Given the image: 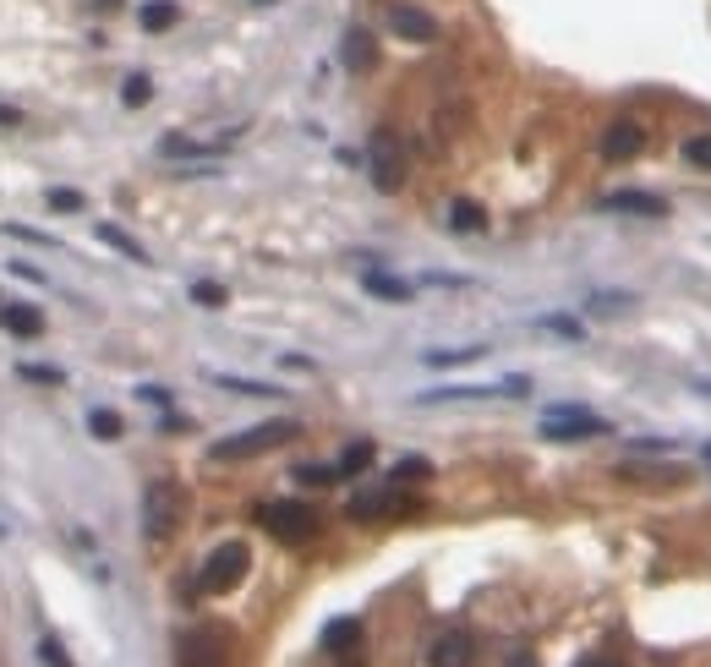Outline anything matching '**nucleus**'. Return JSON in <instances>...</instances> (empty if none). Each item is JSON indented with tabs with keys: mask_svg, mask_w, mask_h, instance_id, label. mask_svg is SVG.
Masks as SVG:
<instances>
[{
	"mask_svg": "<svg viewBox=\"0 0 711 667\" xmlns=\"http://www.w3.org/2000/svg\"><path fill=\"white\" fill-rule=\"evenodd\" d=\"M296 482H307V487H329V482H340V471H334V465H301Z\"/></svg>",
	"mask_w": 711,
	"mask_h": 667,
	"instance_id": "obj_30",
	"label": "nucleus"
},
{
	"mask_svg": "<svg viewBox=\"0 0 711 667\" xmlns=\"http://www.w3.org/2000/svg\"><path fill=\"white\" fill-rule=\"evenodd\" d=\"M542 329H553V334H564V339H580V323L575 318H542Z\"/></svg>",
	"mask_w": 711,
	"mask_h": 667,
	"instance_id": "obj_33",
	"label": "nucleus"
},
{
	"mask_svg": "<svg viewBox=\"0 0 711 667\" xmlns=\"http://www.w3.org/2000/svg\"><path fill=\"white\" fill-rule=\"evenodd\" d=\"M602 432H608V421L580 411V405H558V411L542 416V438L553 443H580V438H602Z\"/></svg>",
	"mask_w": 711,
	"mask_h": 667,
	"instance_id": "obj_6",
	"label": "nucleus"
},
{
	"mask_svg": "<svg viewBox=\"0 0 711 667\" xmlns=\"http://www.w3.org/2000/svg\"><path fill=\"white\" fill-rule=\"evenodd\" d=\"M176 525H181V487L159 476V482L143 487V536L159 542V536H170Z\"/></svg>",
	"mask_w": 711,
	"mask_h": 667,
	"instance_id": "obj_4",
	"label": "nucleus"
},
{
	"mask_svg": "<svg viewBox=\"0 0 711 667\" xmlns=\"http://www.w3.org/2000/svg\"><path fill=\"white\" fill-rule=\"evenodd\" d=\"M0 126H22V110H17V104H0Z\"/></svg>",
	"mask_w": 711,
	"mask_h": 667,
	"instance_id": "obj_35",
	"label": "nucleus"
},
{
	"mask_svg": "<svg viewBox=\"0 0 711 667\" xmlns=\"http://www.w3.org/2000/svg\"><path fill=\"white\" fill-rule=\"evenodd\" d=\"M580 667H624V662H613V657H591V662H580Z\"/></svg>",
	"mask_w": 711,
	"mask_h": 667,
	"instance_id": "obj_37",
	"label": "nucleus"
},
{
	"mask_svg": "<svg viewBox=\"0 0 711 667\" xmlns=\"http://www.w3.org/2000/svg\"><path fill=\"white\" fill-rule=\"evenodd\" d=\"M449 230H460V236H476V230H487V214H482V203H471V197H460V203H449Z\"/></svg>",
	"mask_w": 711,
	"mask_h": 667,
	"instance_id": "obj_17",
	"label": "nucleus"
},
{
	"mask_svg": "<svg viewBox=\"0 0 711 667\" xmlns=\"http://www.w3.org/2000/svg\"><path fill=\"white\" fill-rule=\"evenodd\" d=\"M389 28L400 33V39H416V44L438 39V22L427 17V11H416V6H394V11H389Z\"/></svg>",
	"mask_w": 711,
	"mask_h": 667,
	"instance_id": "obj_12",
	"label": "nucleus"
},
{
	"mask_svg": "<svg viewBox=\"0 0 711 667\" xmlns=\"http://www.w3.org/2000/svg\"><path fill=\"white\" fill-rule=\"evenodd\" d=\"M504 667H542V662H536V657H531V651H515V657H509Z\"/></svg>",
	"mask_w": 711,
	"mask_h": 667,
	"instance_id": "obj_36",
	"label": "nucleus"
},
{
	"mask_svg": "<svg viewBox=\"0 0 711 667\" xmlns=\"http://www.w3.org/2000/svg\"><path fill=\"white\" fill-rule=\"evenodd\" d=\"M258 520L268 525V536H274V542H285V547H301V542H312V536H318V509H312V503H296V498L263 503Z\"/></svg>",
	"mask_w": 711,
	"mask_h": 667,
	"instance_id": "obj_2",
	"label": "nucleus"
},
{
	"mask_svg": "<svg viewBox=\"0 0 711 667\" xmlns=\"http://www.w3.org/2000/svg\"><path fill=\"white\" fill-rule=\"evenodd\" d=\"M159 154H165V159H214V154H225V143H197V137H165V143H159Z\"/></svg>",
	"mask_w": 711,
	"mask_h": 667,
	"instance_id": "obj_15",
	"label": "nucleus"
},
{
	"mask_svg": "<svg viewBox=\"0 0 711 667\" xmlns=\"http://www.w3.org/2000/svg\"><path fill=\"white\" fill-rule=\"evenodd\" d=\"M427 662L433 667H471L476 662V640L465 629H438L433 646H427Z\"/></svg>",
	"mask_w": 711,
	"mask_h": 667,
	"instance_id": "obj_8",
	"label": "nucleus"
},
{
	"mask_svg": "<svg viewBox=\"0 0 711 667\" xmlns=\"http://www.w3.org/2000/svg\"><path fill=\"white\" fill-rule=\"evenodd\" d=\"M361 285H367V296H383V301H411V279H394V274H383V268H367L361 274Z\"/></svg>",
	"mask_w": 711,
	"mask_h": 667,
	"instance_id": "obj_14",
	"label": "nucleus"
},
{
	"mask_svg": "<svg viewBox=\"0 0 711 667\" xmlns=\"http://www.w3.org/2000/svg\"><path fill=\"white\" fill-rule=\"evenodd\" d=\"M137 400H143V405H170V389H159V383H143V389H137Z\"/></svg>",
	"mask_w": 711,
	"mask_h": 667,
	"instance_id": "obj_34",
	"label": "nucleus"
},
{
	"mask_svg": "<svg viewBox=\"0 0 711 667\" xmlns=\"http://www.w3.org/2000/svg\"><path fill=\"white\" fill-rule=\"evenodd\" d=\"M39 662H44V667H77L72 657H66L61 640H39Z\"/></svg>",
	"mask_w": 711,
	"mask_h": 667,
	"instance_id": "obj_31",
	"label": "nucleus"
},
{
	"mask_svg": "<svg viewBox=\"0 0 711 667\" xmlns=\"http://www.w3.org/2000/svg\"><path fill=\"white\" fill-rule=\"evenodd\" d=\"M367 159H372V181H378V192H400V186H405V154H400V137H394V132H372Z\"/></svg>",
	"mask_w": 711,
	"mask_h": 667,
	"instance_id": "obj_7",
	"label": "nucleus"
},
{
	"mask_svg": "<svg viewBox=\"0 0 711 667\" xmlns=\"http://www.w3.org/2000/svg\"><path fill=\"white\" fill-rule=\"evenodd\" d=\"M361 646V618H334L329 629H323V651L329 657H351Z\"/></svg>",
	"mask_w": 711,
	"mask_h": 667,
	"instance_id": "obj_13",
	"label": "nucleus"
},
{
	"mask_svg": "<svg viewBox=\"0 0 711 667\" xmlns=\"http://www.w3.org/2000/svg\"><path fill=\"white\" fill-rule=\"evenodd\" d=\"M99 6H104V11H115V6H121V0H99Z\"/></svg>",
	"mask_w": 711,
	"mask_h": 667,
	"instance_id": "obj_38",
	"label": "nucleus"
},
{
	"mask_svg": "<svg viewBox=\"0 0 711 667\" xmlns=\"http://www.w3.org/2000/svg\"><path fill=\"white\" fill-rule=\"evenodd\" d=\"M487 345H460V350H427V367H465V361H482Z\"/></svg>",
	"mask_w": 711,
	"mask_h": 667,
	"instance_id": "obj_21",
	"label": "nucleus"
},
{
	"mask_svg": "<svg viewBox=\"0 0 711 667\" xmlns=\"http://www.w3.org/2000/svg\"><path fill=\"white\" fill-rule=\"evenodd\" d=\"M17 378L22 383H44V389H55V383H66L61 367H44V361H17Z\"/></svg>",
	"mask_w": 711,
	"mask_h": 667,
	"instance_id": "obj_24",
	"label": "nucleus"
},
{
	"mask_svg": "<svg viewBox=\"0 0 711 667\" xmlns=\"http://www.w3.org/2000/svg\"><path fill=\"white\" fill-rule=\"evenodd\" d=\"M148 99H154V83H148L143 72H132V77L121 83V104H126V110H143Z\"/></svg>",
	"mask_w": 711,
	"mask_h": 667,
	"instance_id": "obj_26",
	"label": "nucleus"
},
{
	"mask_svg": "<svg viewBox=\"0 0 711 667\" xmlns=\"http://www.w3.org/2000/svg\"><path fill=\"white\" fill-rule=\"evenodd\" d=\"M88 432H93V438H99V443H115V438H121V416H115V411H104V405H93V411H88Z\"/></svg>",
	"mask_w": 711,
	"mask_h": 667,
	"instance_id": "obj_22",
	"label": "nucleus"
},
{
	"mask_svg": "<svg viewBox=\"0 0 711 667\" xmlns=\"http://www.w3.org/2000/svg\"><path fill=\"white\" fill-rule=\"evenodd\" d=\"M225 662H230L225 629H186L176 640V667H225Z\"/></svg>",
	"mask_w": 711,
	"mask_h": 667,
	"instance_id": "obj_5",
	"label": "nucleus"
},
{
	"mask_svg": "<svg viewBox=\"0 0 711 667\" xmlns=\"http://www.w3.org/2000/svg\"><path fill=\"white\" fill-rule=\"evenodd\" d=\"M247 569H252V547L247 542H219L214 553L203 558L197 591H203V596H225V591H236V585L247 580Z\"/></svg>",
	"mask_w": 711,
	"mask_h": 667,
	"instance_id": "obj_1",
	"label": "nucleus"
},
{
	"mask_svg": "<svg viewBox=\"0 0 711 667\" xmlns=\"http://www.w3.org/2000/svg\"><path fill=\"white\" fill-rule=\"evenodd\" d=\"M192 301H197V307H225V285H214V279H192Z\"/></svg>",
	"mask_w": 711,
	"mask_h": 667,
	"instance_id": "obj_29",
	"label": "nucleus"
},
{
	"mask_svg": "<svg viewBox=\"0 0 711 667\" xmlns=\"http://www.w3.org/2000/svg\"><path fill=\"white\" fill-rule=\"evenodd\" d=\"M11 241H28V247H55V236H44V230H28V225H6Z\"/></svg>",
	"mask_w": 711,
	"mask_h": 667,
	"instance_id": "obj_32",
	"label": "nucleus"
},
{
	"mask_svg": "<svg viewBox=\"0 0 711 667\" xmlns=\"http://www.w3.org/2000/svg\"><path fill=\"white\" fill-rule=\"evenodd\" d=\"M345 66H351V72H367L372 66V33H351V39H345Z\"/></svg>",
	"mask_w": 711,
	"mask_h": 667,
	"instance_id": "obj_23",
	"label": "nucleus"
},
{
	"mask_svg": "<svg viewBox=\"0 0 711 667\" xmlns=\"http://www.w3.org/2000/svg\"><path fill=\"white\" fill-rule=\"evenodd\" d=\"M176 22H181L176 0H148V6H143V28L148 33H165V28H176Z\"/></svg>",
	"mask_w": 711,
	"mask_h": 667,
	"instance_id": "obj_20",
	"label": "nucleus"
},
{
	"mask_svg": "<svg viewBox=\"0 0 711 667\" xmlns=\"http://www.w3.org/2000/svg\"><path fill=\"white\" fill-rule=\"evenodd\" d=\"M44 208H50V214H83V192H72V186H50V192H44Z\"/></svg>",
	"mask_w": 711,
	"mask_h": 667,
	"instance_id": "obj_25",
	"label": "nucleus"
},
{
	"mask_svg": "<svg viewBox=\"0 0 711 667\" xmlns=\"http://www.w3.org/2000/svg\"><path fill=\"white\" fill-rule=\"evenodd\" d=\"M0 329L17 334V339H39L44 334V312L28 307V301H6V307H0Z\"/></svg>",
	"mask_w": 711,
	"mask_h": 667,
	"instance_id": "obj_11",
	"label": "nucleus"
},
{
	"mask_svg": "<svg viewBox=\"0 0 711 667\" xmlns=\"http://www.w3.org/2000/svg\"><path fill=\"white\" fill-rule=\"evenodd\" d=\"M684 159H690L695 170H711V132H695L690 143H684Z\"/></svg>",
	"mask_w": 711,
	"mask_h": 667,
	"instance_id": "obj_28",
	"label": "nucleus"
},
{
	"mask_svg": "<svg viewBox=\"0 0 711 667\" xmlns=\"http://www.w3.org/2000/svg\"><path fill=\"white\" fill-rule=\"evenodd\" d=\"M93 236H99V241H104V247H115V252H121V257H132V263H148V252H143V247H137V241H132V236H126V230H121V225H110V219H99V225H93Z\"/></svg>",
	"mask_w": 711,
	"mask_h": 667,
	"instance_id": "obj_16",
	"label": "nucleus"
},
{
	"mask_svg": "<svg viewBox=\"0 0 711 667\" xmlns=\"http://www.w3.org/2000/svg\"><path fill=\"white\" fill-rule=\"evenodd\" d=\"M422 476H433V465H427L422 454H411V460H400V465L389 471V482H394V487H411V482H422Z\"/></svg>",
	"mask_w": 711,
	"mask_h": 667,
	"instance_id": "obj_27",
	"label": "nucleus"
},
{
	"mask_svg": "<svg viewBox=\"0 0 711 667\" xmlns=\"http://www.w3.org/2000/svg\"><path fill=\"white\" fill-rule=\"evenodd\" d=\"M602 214H646V219H662L668 203L657 192H608L602 197Z\"/></svg>",
	"mask_w": 711,
	"mask_h": 667,
	"instance_id": "obj_10",
	"label": "nucleus"
},
{
	"mask_svg": "<svg viewBox=\"0 0 711 667\" xmlns=\"http://www.w3.org/2000/svg\"><path fill=\"white\" fill-rule=\"evenodd\" d=\"M640 148H646V126L640 121H613L608 132H602V159H613V165L635 159Z\"/></svg>",
	"mask_w": 711,
	"mask_h": 667,
	"instance_id": "obj_9",
	"label": "nucleus"
},
{
	"mask_svg": "<svg viewBox=\"0 0 711 667\" xmlns=\"http://www.w3.org/2000/svg\"><path fill=\"white\" fill-rule=\"evenodd\" d=\"M208 378L219 383V389H230V394H247V400H274V383H258V378H236V372H208Z\"/></svg>",
	"mask_w": 711,
	"mask_h": 667,
	"instance_id": "obj_19",
	"label": "nucleus"
},
{
	"mask_svg": "<svg viewBox=\"0 0 711 667\" xmlns=\"http://www.w3.org/2000/svg\"><path fill=\"white\" fill-rule=\"evenodd\" d=\"M285 438H296V421H263V427H247V432H236V438H219L208 454H214V460H252V454L279 449Z\"/></svg>",
	"mask_w": 711,
	"mask_h": 667,
	"instance_id": "obj_3",
	"label": "nucleus"
},
{
	"mask_svg": "<svg viewBox=\"0 0 711 667\" xmlns=\"http://www.w3.org/2000/svg\"><path fill=\"white\" fill-rule=\"evenodd\" d=\"M372 460H378V449H372L367 438H356L351 449H345L340 460H334V471H340V482H351V476H361V471H367Z\"/></svg>",
	"mask_w": 711,
	"mask_h": 667,
	"instance_id": "obj_18",
	"label": "nucleus"
}]
</instances>
